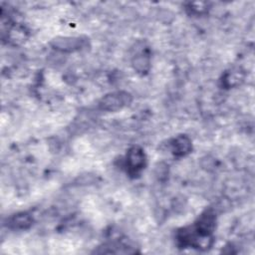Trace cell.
<instances>
[{"mask_svg":"<svg viewBox=\"0 0 255 255\" xmlns=\"http://www.w3.org/2000/svg\"><path fill=\"white\" fill-rule=\"evenodd\" d=\"M146 164V156L144 150L138 146H131L125 157V167L127 172L135 177L138 175Z\"/></svg>","mask_w":255,"mask_h":255,"instance_id":"1","label":"cell"},{"mask_svg":"<svg viewBox=\"0 0 255 255\" xmlns=\"http://www.w3.org/2000/svg\"><path fill=\"white\" fill-rule=\"evenodd\" d=\"M131 102V96L125 91H117L107 94L99 103L101 110L106 112H118L128 106Z\"/></svg>","mask_w":255,"mask_h":255,"instance_id":"2","label":"cell"},{"mask_svg":"<svg viewBox=\"0 0 255 255\" xmlns=\"http://www.w3.org/2000/svg\"><path fill=\"white\" fill-rule=\"evenodd\" d=\"M54 49L62 52H74L84 46V40L80 37H59L52 41Z\"/></svg>","mask_w":255,"mask_h":255,"instance_id":"3","label":"cell"},{"mask_svg":"<svg viewBox=\"0 0 255 255\" xmlns=\"http://www.w3.org/2000/svg\"><path fill=\"white\" fill-rule=\"evenodd\" d=\"M172 153L177 157H182L187 155L192 150V143L187 135L180 134L173 138L171 142Z\"/></svg>","mask_w":255,"mask_h":255,"instance_id":"4","label":"cell"},{"mask_svg":"<svg viewBox=\"0 0 255 255\" xmlns=\"http://www.w3.org/2000/svg\"><path fill=\"white\" fill-rule=\"evenodd\" d=\"M32 222L33 218L31 215L26 212H22L13 215L8 221V226L14 230H25L32 225Z\"/></svg>","mask_w":255,"mask_h":255,"instance_id":"5","label":"cell"},{"mask_svg":"<svg viewBox=\"0 0 255 255\" xmlns=\"http://www.w3.org/2000/svg\"><path fill=\"white\" fill-rule=\"evenodd\" d=\"M133 69L140 74L147 73L150 68V58L149 54L145 51H141L133 56L132 59Z\"/></svg>","mask_w":255,"mask_h":255,"instance_id":"6","label":"cell"},{"mask_svg":"<svg viewBox=\"0 0 255 255\" xmlns=\"http://www.w3.org/2000/svg\"><path fill=\"white\" fill-rule=\"evenodd\" d=\"M242 80H243L242 72H240L239 70H231L230 72H227L225 74L222 81H223V85L226 88H230L240 84Z\"/></svg>","mask_w":255,"mask_h":255,"instance_id":"7","label":"cell"}]
</instances>
